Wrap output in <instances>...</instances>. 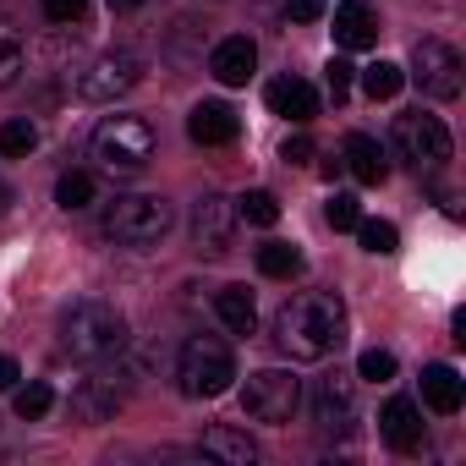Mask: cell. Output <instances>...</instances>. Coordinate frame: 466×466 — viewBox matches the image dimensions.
Segmentation results:
<instances>
[{"label": "cell", "instance_id": "cell-1", "mask_svg": "<svg viewBox=\"0 0 466 466\" xmlns=\"http://www.w3.org/2000/svg\"><path fill=\"white\" fill-rule=\"evenodd\" d=\"M346 340V302L335 291H297L275 313V346L291 362H319Z\"/></svg>", "mask_w": 466, "mask_h": 466}, {"label": "cell", "instance_id": "cell-2", "mask_svg": "<svg viewBox=\"0 0 466 466\" xmlns=\"http://www.w3.org/2000/svg\"><path fill=\"white\" fill-rule=\"evenodd\" d=\"M61 346L77 357V362H105V357H121L127 351V319L110 308V302H72L61 313Z\"/></svg>", "mask_w": 466, "mask_h": 466}, {"label": "cell", "instance_id": "cell-3", "mask_svg": "<svg viewBox=\"0 0 466 466\" xmlns=\"http://www.w3.org/2000/svg\"><path fill=\"white\" fill-rule=\"evenodd\" d=\"M170 225H176V214L154 192H127V198L105 203V237L121 248H159L170 237Z\"/></svg>", "mask_w": 466, "mask_h": 466}, {"label": "cell", "instance_id": "cell-4", "mask_svg": "<svg viewBox=\"0 0 466 466\" xmlns=\"http://www.w3.org/2000/svg\"><path fill=\"white\" fill-rule=\"evenodd\" d=\"M230 379H237V357H230V346L219 335H192L176 357V384L181 395L192 400H214L230 390Z\"/></svg>", "mask_w": 466, "mask_h": 466}, {"label": "cell", "instance_id": "cell-5", "mask_svg": "<svg viewBox=\"0 0 466 466\" xmlns=\"http://www.w3.org/2000/svg\"><path fill=\"white\" fill-rule=\"evenodd\" d=\"M94 159L116 176H132L154 159V127L143 116H105L94 127Z\"/></svg>", "mask_w": 466, "mask_h": 466}, {"label": "cell", "instance_id": "cell-6", "mask_svg": "<svg viewBox=\"0 0 466 466\" xmlns=\"http://www.w3.org/2000/svg\"><path fill=\"white\" fill-rule=\"evenodd\" d=\"M390 143H395V154H400L411 170H439V165L450 159V127H444L439 116H428V110L395 116Z\"/></svg>", "mask_w": 466, "mask_h": 466}, {"label": "cell", "instance_id": "cell-7", "mask_svg": "<svg viewBox=\"0 0 466 466\" xmlns=\"http://www.w3.org/2000/svg\"><path fill=\"white\" fill-rule=\"evenodd\" d=\"M297 406H302V379H297V373H286V368H258V373H248V384H242V411H248L253 422H291Z\"/></svg>", "mask_w": 466, "mask_h": 466}, {"label": "cell", "instance_id": "cell-8", "mask_svg": "<svg viewBox=\"0 0 466 466\" xmlns=\"http://www.w3.org/2000/svg\"><path fill=\"white\" fill-rule=\"evenodd\" d=\"M137 83H143V61H137L132 50H105V56H94V61L77 72V94H83L88 105H110V99L132 94Z\"/></svg>", "mask_w": 466, "mask_h": 466}, {"label": "cell", "instance_id": "cell-9", "mask_svg": "<svg viewBox=\"0 0 466 466\" xmlns=\"http://www.w3.org/2000/svg\"><path fill=\"white\" fill-rule=\"evenodd\" d=\"M411 77L428 99H461V56L444 45V39H417L411 50Z\"/></svg>", "mask_w": 466, "mask_h": 466}, {"label": "cell", "instance_id": "cell-10", "mask_svg": "<svg viewBox=\"0 0 466 466\" xmlns=\"http://www.w3.org/2000/svg\"><path fill=\"white\" fill-rule=\"evenodd\" d=\"M230 237H237V208H230V198L203 192L192 203V248L203 258H225L230 253Z\"/></svg>", "mask_w": 466, "mask_h": 466}, {"label": "cell", "instance_id": "cell-11", "mask_svg": "<svg viewBox=\"0 0 466 466\" xmlns=\"http://www.w3.org/2000/svg\"><path fill=\"white\" fill-rule=\"evenodd\" d=\"M313 417H319L324 433H346V428L357 422V390H351V379H340V373L319 379V390H313Z\"/></svg>", "mask_w": 466, "mask_h": 466}, {"label": "cell", "instance_id": "cell-12", "mask_svg": "<svg viewBox=\"0 0 466 466\" xmlns=\"http://www.w3.org/2000/svg\"><path fill=\"white\" fill-rule=\"evenodd\" d=\"M237 132H242L237 110L219 105V99H203V105L187 116V137H192V143H203V148H225V143H237Z\"/></svg>", "mask_w": 466, "mask_h": 466}, {"label": "cell", "instance_id": "cell-13", "mask_svg": "<svg viewBox=\"0 0 466 466\" xmlns=\"http://www.w3.org/2000/svg\"><path fill=\"white\" fill-rule=\"evenodd\" d=\"M253 66H258V45H253L248 34L219 39V45H214V56H208V72H214L225 88H242V83L253 77Z\"/></svg>", "mask_w": 466, "mask_h": 466}, {"label": "cell", "instance_id": "cell-14", "mask_svg": "<svg viewBox=\"0 0 466 466\" xmlns=\"http://www.w3.org/2000/svg\"><path fill=\"white\" fill-rule=\"evenodd\" d=\"M335 45L340 50H373L379 45V12L368 0H340L335 6Z\"/></svg>", "mask_w": 466, "mask_h": 466}, {"label": "cell", "instance_id": "cell-15", "mask_svg": "<svg viewBox=\"0 0 466 466\" xmlns=\"http://www.w3.org/2000/svg\"><path fill=\"white\" fill-rule=\"evenodd\" d=\"M340 165H346L362 187H379V181L390 176V159H384L379 137H368V132H351V137L340 143Z\"/></svg>", "mask_w": 466, "mask_h": 466}, {"label": "cell", "instance_id": "cell-16", "mask_svg": "<svg viewBox=\"0 0 466 466\" xmlns=\"http://www.w3.org/2000/svg\"><path fill=\"white\" fill-rule=\"evenodd\" d=\"M264 99H269V110L286 116V121H313V116H319V94H313V83H302V77H275V83L264 88Z\"/></svg>", "mask_w": 466, "mask_h": 466}, {"label": "cell", "instance_id": "cell-17", "mask_svg": "<svg viewBox=\"0 0 466 466\" xmlns=\"http://www.w3.org/2000/svg\"><path fill=\"white\" fill-rule=\"evenodd\" d=\"M379 433H384L395 450H417V444H422V411H417L406 395H395V400H384V411H379Z\"/></svg>", "mask_w": 466, "mask_h": 466}, {"label": "cell", "instance_id": "cell-18", "mask_svg": "<svg viewBox=\"0 0 466 466\" xmlns=\"http://www.w3.org/2000/svg\"><path fill=\"white\" fill-rule=\"evenodd\" d=\"M198 450H203V455H214V461H225V466H253V461H258V444H253L248 433H237V428H225V422L203 428Z\"/></svg>", "mask_w": 466, "mask_h": 466}, {"label": "cell", "instance_id": "cell-19", "mask_svg": "<svg viewBox=\"0 0 466 466\" xmlns=\"http://www.w3.org/2000/svg\"><path fill=\"white\" fill-rule=\"evenodd\" d=\"M461 373L450 368V362H428L422 368V400H428V411H439V417H455L461 411Z\"/></svg>", "mask_w": 466, "mask_h": 466}, {"label": "cell", "instance_id": "cell-20", "mask_svg": "<svg viewBox=\"0 0 466 466\" xmlns=\"http://www.w3.org/2000/svg\"><path fill=\"white\" fill-rule=\"evenodd\" d=\"M214 319L230 329V335H253L258 329V308H253V291L248 286H225L214 297Z\"/></svg>", "mask_w": 466, "mask_h": 466}, {"label": "cell", "instance_id": "cell-21", "mask_svg": "<svg viewBox=\"0 0 466 466\" xmlns=\"http://www.w3.org/2000/svg\"><path fill=\"white\" fill-rule=\"evenodd\" d=\"M110 411H116V390H105L99 379H88V384L72 395V417H77V422H105Z\"/></svg>", "mask_w": 466, "mask_h": 466}, {"label": "cell", "instance_id": "cell-22", "mask_svg": "<svg viewBox=\"0 0 466 466\" xmlns=\"http://www.w3.org/2000/svg\"><path fill=\"white\" fill-rule=\"evenodd\" d=\"M94 198H99L94 170H61V181H56V203L61 208H88Z\"/></svg>", "mask_w": 466, "mask_h": 466}, {"label": "cell", "instance_id": "cell-23", "mask_svg": "<svg viewBox=\"0 0 466 466\" xmlns=\"http://www.w3.org/2000/svg\"><path fill=\"white\" fill-rule=\"evenodd\" d=\"M258 269H264L269 280H291V275H302V253H297L291 242H264V248H258Z\"/></svg>", "mask_w": 466, "mask_h": 466}, {"label": "cell", "instance_id": "cell-24", "mask_svg": "<svg viewBox=\"0 0 466 466\" xmlns=\"http://www.w3.org/2000/svg\"><path fill=\"white\" fill-rule=\"evenodd\" d=\"M400 83H406V72H400L395 61H373V66H362V94H368V99H395Z\"/></svg>", "mask_w": 466, "mask_h": 466}, {"label": "cell", "instance_id": "cell-25", "mask_svg": "<svg viewBox=\"0 0 466 466\" xmlns=\"http://www.w3.org/2000/svg\"><path fill=\"white\" fill-rule=\"evenodd\" d=\"M237 219H248V225H275L280 219V203H275V192H264V187H253V192H242L237 198Z\"/></svg>", "mask_w": 466, "mask_h": 466}, {"label": "cell", "instance_id": "cell-26", "mask_svg": "<svg viewBox=\"0 0 466 466\" xmlns=\"http://www.w3.org/2000/svg\"><path fill=\"white\" fill-rule=\"evenodd\" d=\"M34 143H39V127H34L28 116H17V121H0V154H6V159H23V154H34Z\"/></svg>", "mask_w": 466, "mask_h": 466}, {"label": "cell", "instance_id": "cell-27", "mask_svg": "<svg viewBox=\"0 0 466 466\" xmlns=\"http://www.w3.org/2000/svg\"><path fill=\"white\" fill-rule=\"evenodd\" d=\"M17 77H23V34L0 23V88H12Z\"/></svg>", "mask_w": 466, "mask_h": 466}, {"label": "cell", "instance_id": "cell-28", "mask_svg": "<svg viewBox=\"0 0 466 466\" xmlns=\"http://www.w3.org/2000/svg\"><path fill=\"white\" fill-rule=\"evenodd\" d=\"M357 237H362L368 253H395L400 248V230L390 219H357Z\"/></svg>", "mask_w": 466, "mask_h": 466}, {"label": "cell", "instance_id": "cell-29", "mask_svg": "<svg viewBox=\"0 0 466 466\" xmlns=\"http://www.w3.org/2000/svg\"><path fill=\"white\" fill-rule=\"evenodd\" d=\"M357 373H362V379H373V384H390V379H395V351L368 346V351L357 357Z\"/></svg>", "mask_w": 466, "mask_h": 466}, {"label": "cell", "instance_id": "cell-30", "mask_svg": "<svg viewBox=\"0 0 466 466\" xmlns=\"http://www.w3.org/2000/svg\"><path fill=\"white\" fill-rule=\"evenodd\" d=\"M12 406H17V417H28V422H34V417H45V411L56 406V390H50V384H23Z\"/></svg>", "mask_w": 466, "mask_h": 466}, {"label": "cell", "instance_id": "cell-31", "mask_svg": "<svg viewBox=\"0 0 466 466\" xmlns=\"http://www.w3.org/2000/svg\"><path fill=\"white\" fill-rule=\"evenodd\" d=\"M351 77H357V66H351V61H329V66H324V88H329V99H335V105H346Z\"/></svg>", "mask_w": 466, "mask_h": 466}, {"label": "cell", "instance_id": "cell-32", "mask_svg": "<svg viewBox=\"0 0 466 466\" xmlns=\"http://www.w3.org/2000/svg\"><path fill=\"white\" fill-rule=\"evenodd\" d=\"M324 214H329V225H335V230H357V219H362V208H357V198H351V192H335Z\"/></svg>", "mask_w": 466, "mask_h": 466}, {"label": "cell", "instance_id": "cell-33", "mask_svg": "<svg viewBox=\"0 0 466 466\" xmlns=\"http://www.w3.org/2000/svg\"><path fill=\"white\" fill-rule=\"evenodd\" d=\"M50 23H83L88 17V0H39Z\"/></svg>", "mask_w": 466, "mask_h": 466}, {"label": "cell", "instance_id": "cell-34", "mask_svg": "<svg viewBox=\"0 0 466 466\" xmlns=\"http://www.w3.org/2000/svg\"><path fill=\"white\" fill-rule=\"evenodd\" d=\"M313 154H319V148H313V137H308V132H297V137H286V148H280V159H286V165H308Z\"/></svg>", "mask_w": 466, "mask_h": 466}, {"label": "cell", "instance_id": "cell-35", "mask_svg": "<svg viewBox=\"0 0 466 466\" xmlns=\"http://www.w3.org/2000/svg\"><path fill=\"white\" fill-rule=\"evenodd\" d=\"M286 17L291 23H319L324 17V0H286Z\"/></svg>", "mask_w": 466, "mask_h": 466}, {"label": "cell", "instance_id": "cell-36", "mask_svg": "<svg viewBox=\"0 0 466 466\" xmlns=\"http://www.w3.org/2000/svg\"><path fill=\"white\" fill-rule=\"evenodd\" d=\"M17 379H23V373H17V362H12V357H0V390H12Z\"/></svg>", "mask_w": 466, "mask_h": 466}, {"label": "cell", "instance_id": "cell-37", "mask_svg": "<svg viewBox=\"0 0 466 466\" xmlns=\"http://www.w3.org/2000/svg\"><path fill=\"white\" fill-rule=\"evenodd\" d=\"M143 0H110V12H137Z\"/></svg>", "mask_w": 466, "mask_h": 466}, {"label": "cell", "instance_id": "cell-38", "mask_svg": "<svg viewBox=\"0 0 466 466\" xmlns=\"http://www.w3.org/2000/svg\"><path fill=\"white\" fill-rule=\"evenodd\" d=\"M6 203H12V187H6V181H0V208H6Z\"/></svg>", "mask_w": 466, "mask_h": 466}]
</instances>
